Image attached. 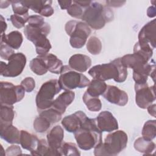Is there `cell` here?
Listing matches in <instances>:
<instances>
[{
  "instance_id": "cell-37",
  "label": "cell",
  "mask_w": 156,
  "mask_h": 156,
  "mask_svg": "<svg viewBox=\"0 0 156 156\" xmlns=\"http://www.w3.org/2000/svg\"><path fill=\"white\" fill-rule=\"evenodd\" d=\"M36 52L38 55H43L49 52L51 49V44L46 37L38 40L35 44Z\"/></svg>"
},
{
  "instance_id": "cell-29",
  "label": "cell",
  "mask_w": 156,
  "mask_h": 156,
  "mask_svg": "<svg viewBox=\"0 0 156 156\" xmlns=\"http://www.w3.org/2000/svg\"><path fill=\"white\" fill-rule=\"evenodd\" d=\"M106 88L107 84L104 81L94 79L90 82L86 91L92 96L99 97L102 95Z\"/></svg>"
},
{
  "instance_id": "cell-35",
  "label": "cell",
  "mask_w": 156,
  "mask_h": 156,
  "mask_svg": "<svg viewBox=\"0 0 156 156\" xmlns=\"http://www.w3.org/2000/svg\"><path fill=\"white\" fill-rule=\"evenodd\" d=\"M60 155H80V153L74 143L63 142L58 149Z\"/></svg>"
},
{
  "instance_id": "cell-18",
  "label": "cell",
  "mask_w": 156,
  "mask_h": 156,
  "mask_svg": "<svg viewBox=\"0 0 156 156\" xmlns=\"http://www.w3.org/2000/svg\"><path fill=\"white\" fill-rule=\"evenodd\" d=\"M68 63L69 67L73 69L79 73H83L90 67L91 60L88 55L76 54L69 58Z\"/></svg>"
},
{
  "instance_id": "cell-38",
  "label": "cell",
  "mask_w": 156,
  "mask_h": 156,
  "mask_svg": "<svg viewBox=\"0 0 156 156\" xmlns=\"http://www.w3.org/2000/svg\"><path fill=\"white\" fill-rule=\"evenodd\" d=\"M51 124L44 117L38 116L34 121L33 126L35 130L38 133H44L50 127Z\"/></svg>"
},
{
  "instance_id": "cell-48",
  "label": "cell",
  "mask_w": 156,
  "mask_h": 156,
  "mask_svg": "<svg viewBox=\"0 0 156 156\" xmlns=\"http://www.w3.org/2000/svg\"><path fill=\"white\" fill-rule=\"evenodd\" d=\"M147 15L149 17L152 18L155 16V8L154 5L153 6H151L147 9Z\"/></svg>"
},
{
  "instance_id": "cell-12",
  "label": "cell",
  "mask_w": 156,
  "mask_h": 156,
  "mask_svg": "<svg viewBox=\"0 0 156 156\" xmlns=\"http://www.w3.org/2000/svg\"><path fill=\"white\" fill-rule=\"evenodd\" d=\"M155 19L146 24L140 30L138 34V43L143 45L151 46L153 49L155 48Z\"/></svg>"
},
{
  "instance_id": "cell-34",
  "label": "cell",
  "mask_w": 156,
  "mask_h": 156,
  "mask_svg": "<svg viewBox=\"0 0 156 156\" xmlns=\"http://www.w3.org/2000/svg\"><path fill=\"white\" fill-rule=\"evenodd\" d=\"M153 49L147 45L140 44L136 42L133 46V53L137 54L143 57L147 62L153 55Z\"/></svg>"
},
{
  "instance_id": "cell-39",
  "label": "cell",
  "mask_w": 156,
  "mask_h": 156,
  "mask_svg": "<svg viewBox=\"0 0 156 156\" xmlns=\"http://www.w3.org/2000/svg\"><path fill=\"white\" fill-rule=\"evenodd\" d=\"M85 9L73 1L72 4L67 9V13L72 17L81 19Z\"/></svg>"
},
{
  "instance_id": "cell-47",
  "label": "cell",
  "mask_w": 156,
  "mask_h": 156,
  "mask_svg": "<svg viewBox=\"0 0 156 156\" xmlns=\"http://www.w3.org/2000/svg\"><path fill=\"white\" fill-rule=\"evenodd\" d=\"M147 111L149 115L152 116L153 117L156 116V112H155V104H152L150 105H149L147 107Z\"/></svg>"
},
{
  "instance_id": "cell-16",
  "label": "cell",
  "mask_w": 156,
  "mask_h": 156,
  "mask_svg": "<svg viewBox=\"0 0 156 156\" xmlns=\"http://www.w3.org/2000/svg\"><path fill=\"white\" fill-rule=\"evenodd\" d=\"M87 118V116L84 112L77 111L73 114L64 117L62 120V124L68 132L74 133Z\"/></svg>"
},
{
  "instance_id": "cell-44",
  "label": "cell",
  "mask_w": 156,
  "mask_h": 156,
  "mask_svg": "<svg viewBox=\"0 0 156 156\" xmlns=\"http://www.w3.org/2000/svg\"><path fill=\"white\" fill-rule=\"evenodd\" d=\"M22 153V151L20 146L17 145H12L11 146L7 148L5 150V155L7 156L10 155H21Z\"/></svg>"
},
{
  "instance_id": "cell-2",
  "label": "cell",
  "mask_w": 156,
  "mask_h": 156,
  "mask_svg": "<svg viewBox=\"0 0 156 156\" xmlns=\"http://www.w3.org/2000/svg\"><path fill=\"white\" fill-rule=\"evenodd\" d=\"M88 74L95 79L105 81L113 79L118 83L124 82L127 77V69L121 62V58H117L108 63L97 65L88 71Z\"/></svg>"
},
{
  "instance_id": "cell-9",
  "label": "cell",
  "mask_w": 156,
  "mask_h": 156,
  "mask_svg": "<svg viewBox=\"0 0 156 156\" xmlns=\"http://www.w3.org/2000/svg\"><path fill=\"white\" fill-rule=\"evenodd\" d=\"M25 90L20 85L1 81L0 83V102L2 105H13L21 101L25 95Z\"/></svg>"
},
{
  "instance_id": "cell-36",
  "label": "cell",
  "mask_w": 156,
  "mask_h": 156,
  "mask_svg": "<svg viewBox=\"0 0 156 156\" xmlns=\"http://www.w3.org/2000/svg\"><path fill=\"white\" fill-rule=\"evenodd\" d=\"M87 49L92 55H98L101 52L102 43L98 37L92 36L87 43Z\"/></svg>"
},
{
  "instance_id": "cell-32",
  "label": "cell",
  "mask_w": 156,
  "mask_h": 156,
  "mask_svg": "<svg viewBox=\"0 0 156 156\" xmlns=\"http://www.w3.org/2000/svg\"><path fill=\"white\" fill-rule=\"evenodd\" d=\"M39 115L45 118L52 124L58 122L62 118V114L51 107L49 108L41 111Z\"/></svg>"
},
{
  "instance_id": "cell-11",
  "label": "cell",
  "mask_w": 156,
  "mask_h": 156,
  "mask_svg": "<svg viewBox=\"0 0 156 156\" xmlns=\"http://www.w3.org/2000/svg\"><path fill=\"white\" fill-rule=\"evenodd\" d=\"M135 102L141 108L146 109L155 101V85L149 87L147 83H135Z\"/></svg>"
},
{
  "instance_id": "cell-22",
  "label": "cell",
  "mask_w": 156,
  "mask_h": 156,
  "mask_svg": "<svg viewBox=\"0 0 156 156\" xmlns=\"http://www.w3.org/2000/svg\"><path fill=\"white\" fill-rule=\"evenodd\" d=\"M43 60L47 69L52 73L60 74L63 67L62 62L52 54L48 53L43 55H38Z\"/></svg>"
},
{
  "instance_id": "cell-45",
  "label": "cell",
  "mask_w": 156,
  "mask_h": 156,
  "mask_svg": "<svg viewBox=\"0 0 156 156\" xmlns=\"http://www.w3.org/2000/svg\"><path fill=\"white\" fill-rule=\"evenodd\" d=\"M126 3L125 1H106L107 5L113 7H119Z\"/></svg>"
},
{
  "instance_id": "cell-23",
  "label": "cell",
  "mask_w": 156,
  "mask_h": 156,
  "mask_svg": "<svg viewBox=\"0 0 156 156\" xmlns=\"http://www.w3.org/2000/svg\"><path fill=\"white\" fill-rule=\"evenodd\" d=\"M121 62L122 65L127 68H131L133 70L143 66L148 62L141 55L133 53L127 54L121 58Z\"/></svg>"
},
{
  "instance_id": "cell-33",
  "label": "cell",
  "mask_w": 156,
  "mask_h": 156,
  "mask_svg": "<svg viewBox=\"0 0 156 156\" xmlns=\"http://www.w3.org/2000/svg\"><path fill=\"white\" fill-rule=\"evenodd\" d=\"M30 69L37 75L41 76L46 74L48 70L47 69L43 60L38 56L33 58L29 63Z\"/></svg>"
},
{
  "instance_id": "cell-40",
  "label": "cell",
  "mask_w": 156,
  "mask_h": 156,
  "mask_svg": "<svg viewBox=\"0 0 156 156\" xmlns=\"http://www.w3.org/2000/svg\"><path fill=\"white\" fill-rule=\"evenodd\" d=\"M12 6L13 12L14 14L22 15V16H28L29 15V9L26 7L21 2V1H10Z\"/></svg>"
},
{
  "instance_id": "cell-43",
  "label": "cell",
  "mask_w": 156,
  "mask_h": 156,
  "mask_svg": "<svg viewBox=\"0 0 156 156\" xmlns=\"http://www.w3.org/2000/svg\"><path fill=\"white\" fill-rule=\"evenodd\" d=\"M21 85L26 91L30 93L34 89L35 87V82L32 77H27L21 81Z\"/></svg>"
},
{
  "instance_id": "cell-10",
  "label": "cell",
  "mask_w": 156,
  "mask_h": 156,
  "mask_svg": "<svg viewBox=\"0 0 156 156\" xmlns=\"http://www.w3.org/2000/svg\"><path fill=\"white\" fill-rule=\"evenodd\" d=\"M8 61V63L1 62L0 74L4 77H15L23 72L26 64V57L24 54L18 52L13 54Z\"/></svg>"
},
{
  "instance_id": "cell-17",
  "label": "cell",
  "mask_w": 156,
  "mask_h": 156,
  "mask_svg": "<svg viewBox=\"0 0 156 156\" xmlns=\"http://www.w3.org/2000/svg\"><path fill=\"white\" fill-rule=\"evenodd\" d=\"M155 64L154 62L152 64L147 63L141 67L133 70V79L135 83H147L149 76L155 81Z\"/></svg>"
},
{
  "instance_id": "cell-49",
  "label": "cell",
  "mask_w": 156,
  "mask_h": 156,
  "mask_svg": "<svg viewBox=\"0 0 156 156\" xmlns=\"http://www.w3.org/2000/svg\"><path fill=\"white\" fill-rule=\"evenodd\" d=\"M1 35H2V34H4V32L5 31V30L7 29V24H6L5 20H4V18L2 15H1Z\"/></svg>"
},
{
  "instance_id": "cell-21",
  "label": "cell",
  "mask_w": 156,
  "mask_h": 156,
  "mask_svg": "<svg viewBox=\"0 0 156 156\" xmlns=\"http://www.w3.org/2000/svg\"><path fill=\"white\" fill-rule=\"evenodd\" d=\"M0 136L9 143H20V132L12 124L0 127Z\"/></svg>"
},
{
  "instance_id": "cell-31",
  "label": "cell",
  "mask_w": 156,
  "mask_h": 156,
  "mask_svg": "<svg viewBox=\"0 0 156 156\" xmlns=\"http://www.w3.org/2000/svg\"><path fill=\"white\" fill-rule=\"evenodd\" d=\"M142 137L147 140H152L156 136V121L149 120L146 121L142 129Z\"/></svg>"
},
{
  "instance_id": "cell-30",
  "label": "cell",
  "mask_w": 156,
  "mask_h": 156,
  "mask_svg": "<svg viewBox=\"0 0 156 156\" xmlns=\"http://www.w3.org/2000/svg\"><path fill=\"white\" fill-rule=\"evenodd\" d=\"M82 99L90 111L98 112L101 109L102 104L98 97L92 96L85 91L83 95Z\"/></svg>"
},
{
  "instance_id": "cell-28",
  "label": "cell",
  "mask_w": 156,
  "mask_h": 156,
  "mask_svg": "<svg viewBox=\"0 0 156 156\" xmlns=\"http://www.w3.org/2000/svg\"><path fill=\"white\" fill-rule=\"evenodd\" d=\"M30 153L32 155H60L59 152L52 149L49 145L48 141H46L44 139L39 140L36 149L32 152H30Z\"/></svg>"
},
{
  "instance_id": "cell-7",
  "label": "cell",
  "mask_w": 156,
  "mask_h": 156,
  "mask_svg": "<svg viewBox=\"0 0 156 156\" xmlns=\"http://www.w3.org/2000/svg\"><path fill=\"white\" fill-rule=\"evenodd\" d=\"M62 88L57 79L49 80L41 86L35 98L38 110L42 111L50 108L54 101V96Z\"/></svg>"
},
{
  "instance_id": "cell-25",
  "label": "cell",
  "mask_w": 156,
  "mask_h": 156,
  "mask_svg": "<svg viewBox=\"0 0 156 156\" xmlns=\"http://www.w3.org/2000/svg\"><path fill=\"white\" fill-rule=\"evenodd\" d=\"M38 141L36 135L24 130L20 131V144L23 149L30 152L34 151L38 146Z\"/></svg>"
},
{
  "instance_id": "cell-15",
  "label": "cell",
  "mask_w": 156,
  "mask_h": 156,
  "mask_svg": "<svg viewBox=\"0 0 156 156\" xmlns=\"http://www.w3.org/2000/svg\"><path fill=\"white\" fill-rule=\"evenodd\" d=\"M96 120L97 126L101 132H111L118 129L117 119L108 111H102L101 112Z\"/></svg>"
},
{
  "instance_id": "cell-8",
  "label": "cell",
  "mask_w": 156,
  "mask_h": 156,
  "mask_svg": "<svg viewBox=\"0 0 156 156\" xmlns=\"http://www.w3.org/2000/svg\"><path fill=\"white\" fill-rule=\"evenodd\" d=\"M27 23L28 24L24 27V34L27 39L34 44L41 38L47 37L51 31L50 25L40 15L30 16Z\"/></svg>"
},
{
  "instance_id": "cell-6",
  "label": "cell",
  "mask_w": 156,
  "mask_h": 156,
  "mask_svg": "<svg viewBox=\"0 0 156 156\" xmlns=\"http://www.w3.org/2000/svg\"><path fill=\"white\" fill-rule=\"evenodd\" d=\"M65 29L66 34L70 36L71 46L76 49L81 48L85 45L91 32L90 27L85 23L76 20L68 21Z\"/></svg>"
},
{
  "instance_id": "cell-20",
  "label": "cell",
  "mask_w": 156,
  "mask_h": 156,
  "mask_svg": "<svg viewBox=\"0 0 156 156\" xmlns=\"http://www.w3.org/2000/svg\"><path fill=\"white\" fill-rule=\"evenodd\" d=\"M64 138V130L60 126H54L47 134V141L50 147L58 152Z\"/></svg>"
},
{
  "instance_id": "cell-19",
  "label": "cell",
  "mask_w": 156,
  "mask_h": 156,
  "mask_svg": "<svg viewBox=\"0 0 156 156\" xmlns=\"http://www.w3.org/2000/svg\"><path fill=\"white\" fill-rule=\"evenodd\" d=\"M74 92L71 90L65 91L54 99L51 107L60 112L63 115L65 112L66 108L74 101Z\"/></svg>"
},
{
  "instance_id": "cell-46",
  "label": "cell",
  "mask_w": 156,
  "mask_h": 156,
  "mask_svg": "<svg viewBox=\"0 0 156 156\" xmlns=\"http://www.w3.org/2000/svg\"><path fill=\"white\" fill-rule=\"evenodd\" d=\"M58 3L62 9H68L72 4V1H58Z\"/></svg>"
},
{
  "instance_id": "cell-14",
  "label": "cell",
  "mask_w": 156,
  "mask_h": 156,
  "mask_svg": "<svg viewBox=\"0 0 156 156\" xmlns=\"http://www.w3.org/2000/svg\"><path fill=\"white\" fill-rule=\"evenodd\" d=\"M22 3L29 9L32 10L41 16L49 17L53 15L54 10L51 6L52 1L35 0V1H22Z\"/></svg>"
},
{
  "instance_id": "cell-41",
  "label": "cell",
  "mask_w": 156,
  "mask_h": 156,
  "mask_svg": "<svg viewBox=\"0 0 156 156\" xmlns=\"http://www.w3.org/2000/svg\"><path fill=\"white\" fill-rule=\"evenodd\" d=\"M29 16H22L19 15L13 14L10 17V20L12 22L13 26L17 29H21L25 26L26 23L28 21Z\"/></svg>"
},
{
  "instance_id": "cell-27",
  "label": "cell",
  "mask_w": 156,
  "mask_h": 156,
  "mask_svg": "<svg viewBox=\"0 0 156 156\" xmlns=\"http://www.w3.org/2000/svg\"><path fill=\"white\" fill-rule=\"evenodd\" d=\"M15 117V111L13 105L1 104L0 127L12 124Z\"/></svg>"
},
{
  "instance_id": "cell-5",
  "label": "cell",
  "mask_w": 156,
  "mask_h": 156,
  "mask_svg": "<svg viewBox=\"0 0 156 156\" xmlns=\"http://www.w3.org/2000/svg\"><path fill=\"white\" fill-rule=\"evenodd\" d=\"M60 74L58 83L61 88L65 91L88 87L90 82L85 75L73 69L69 65L63 66Z\"/></svg>"
},
{
  "instance_id": "cell-42",
  "label": "cell",
  "mask_w": 156,
  "mask_h": 156,
  "mask_svg": "<svg viewBox=\"0 0 156 156\" xmlns=\"http://www.w3.org/2000/svg\"><path fill=\"white\" fill-rule=\"evenodd\" d=\"M15 54L13 49L4 42H0V56L2 59L8 60Z\"/></svg>"
},
{
  "instance_id": "cell-26",
  "label": "cell",
  "mask_w": 156,
  "mask_h": 156,
  "mask_svg": "<svg viewBox=\"0 0 156 156\" xmlns=\"http://www.w3.org/2000/svg\"><path fill=\"white\" fill-rule=\"evenodd\" d=\"M133 146L136 151L146 155L152 154L155 149V144L152 140H147L143 137L138 138L135 141Z\"/></svg>"
},
{
  "instance_id": "cell-13",
  "label": "cell",
  "mask_w": 156,
  "mask_h": 156,
  "mask_svg": "<svg viewBox=\"0 0 156 156\" xmlns=\"http://www.w3.org/2000/svg\"><path fill=\"white\" fill-rule=\"evenodd\" d=\"M103 97L111 104L124 106L128 102V95L126 91L113 85H107Z\"/></svg>"
},
{
  "instance_id": "cell-3",
  "label": "cell",
  "mask_w": 156,
  "mask_h": 156,
  "mask_svg": "<svg viewBox=\"0 0 156 156\" xmlns=\"http://www.w3.org/2000/svg\"><path fill=\"white\" fill-rule=\"evenodd\" d=\"M113 18V12L107 6L96 1H91L90 5L85 9L81 18L90 27L95 30L102 29Z\"/></svg>"
},
{
  "instance_id": "cell-4",
  "label": "cell",
  "mask_w": 156,
  "mask_h": 156,
  "mask_svg": "<svg viewBox=\"0 0 156 156\" xmlns=\"http://www.w3.org/2000/svg\"><path fill=\"white\" fill-rule=\"evenodd\" d=\"M128 136L123 130L110 133L105 138L104 143H100L94 149L96 156H115L124 150L127 144Z\"/></svg>"
},
{
  "instance_id": "cell-24",
  "label": "cell",
  "mask_w": 156,
  "mask_h": 156,
  "mask_svg": "<svg viewBox=\"0 0 156 156\" xmlns=\"http://www.w3.org/2000/svg\"><path fill=\"white\" fill-rule=\"evenodd\" d=\"M23 41V35L17 30L12 31L5 35V34L1 35L0 42H4L8 44L13 49H18L21 46Z\"/></svg>"
},
{
  "instance_id": "cell-1",
  "label": "cell",
  "mask_w": 156,
  "mask_h": 156,
  "mask_svg": "<svg viewBox=\"0 0 156 156\" xmlns=\"http://www.w3.org/2000/svg\"><path fill=\"white\" fill-rule=\"evenodd\" d=\"M77 146L82 150L94 148L102 142V132L99 129L96 119L87 118L80 127L74 132Z\"/></svg>"
}]
</instances>
